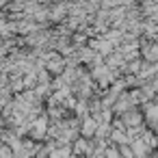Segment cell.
Masks as SVG:
<instances>
[{
    "label": "cell",
    "instance_id": "obj_4",
    "mask_svg": "<svg viewBox=\"0 0 158 158\" xmlns=\"http://www.w3.org/2000/svg\"><path fill=\"white\" fill-rule=\"evenodd\" d=\"M52 158H69V147H63V149H54V152H52Z\"/></svg>",
    "mask_w": 158,
    "mask_h": 158
},
{
    "label": "cell",
    "instance_id": "obj_9",
    "mask_svg": "<svg viewBox=\"0 0 158 158\" xmlns=\"http://www.w3.org/2000/svg\"><path fill=\"white\" fill-rule=\"evenodd\" d=\"M149 117H158V106H154V108H149V113H147Z\"/></svg>",
    "mask_w": 158,
    "mask_h": 158
},
{
    "label": "cell",
    "instance_id": "obj_6",
    "mask_svg": "<svg viewBox=\"0 0 158 158\" xmlns=\"http://www.w3.org/2000/svg\"><path fill=\"white\" fill-rule=\"evenodd\" d=\"M113 139H115L117 143H128V141H130L128 134H123V132H113Z\"/></svg>",
    "mask_w": 158,
    "mask_h": 158
},
{
    "label": "cell",
    "instance_id": "obj_3",
    "mask_svg": "<svg viewBox=\"0 0 158 158\" xmlns=\"http://www.w3.org/2000/svg\"><path fill=\"white\" fill-rule=\"evenodd\" d=\"M44 132H46V119L41 117V119L35 121V130H33V134H35V136H41Z\"/></svg>",
    "mask_w": 158,
    "mask_h": 158
},
{
    "label": "cell",
    "instance_id": "obj_5",
    "mask_svg": "<svg viewBox=\"0 0 158 158\" xmlns=\"http://www.w3.org/2000/svg\"><path fill=\"white\" fill-rule=\"evenodd\" d=\"M48 67H50V72H56V74H59V72H61V67H63V63H61L59 59H52Z\"/></svg>",
    "mask_w": 158,
    "mask_h": 158
},
{
    "label": "cell",
    "instance_id": "obj_1",
    "mask_svg": "<svg viewBox=\"0 0 158 158\" xmlns=\"http://www.w3.org/2000/svg\"><path fill=\"white\" fill-rule=\"evenodd\" d=\"M130 152H132L134 158H145V154H147V145L143 143V139H141V141H134Z\"/></svg>",
    "mask_w": 158,
    "mask_h": 158
},
{
    "label": "cell",
    "instance_id": "obj_7",
    "mask_svg": "<svg viewBox=\"0 0 158 158\" xmlns=\"http://www.w3.org/2000/svg\"><path fill=\"white\" fill-rule=\"evenodd\" d=\"M106 158H119V154H117V149H106V154H104Z\"/></svg>",
    "mask_w": 158,
    "mask_h": 158
},
{
    "label": "cell",
    "instance_id": "obj_8",
    "mask_svg": "<svg viewBox=\"0 0 158 158\" xmlns=\"http://www.w3.org/2000/svg\"><path fill=\"white\" fill-rule=\"evenodd\" d=\"M121 156H123V158H134V156H132V152H130V149H126V147H121Z\"/></svg>",
    "mask_w": 158,
    "mask_h": 158
},
{
    "label": "cell",
    "instance_id": "obj_2",
    "mask_svg": "<svg viewBox=\"0 0 158 158\" xmlns=\"http://www.w3.org/2000/svg\"><path fill=\"white\" fill-rule=\"evenodd\" d=\"M95 130H98V121H95V119H87L85 126H82V134L89 136V134H93Z\"/></svg>",
    "mask_w": 158,
    "mask_h": 158
}]
</instances>
